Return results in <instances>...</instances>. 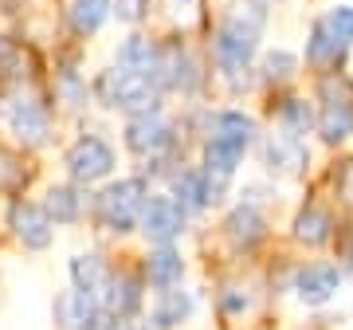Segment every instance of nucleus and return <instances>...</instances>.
<instances>
[{
	"label": "nucleus",
	"instance_id": "1",
	"mask_svg": "<svg viewBox=\"0 0 353 330\" xmlns=\"http://www.w3.org/2000/svg\"><path fill=\"white\" fill-rule=\"evenodd\" d=\"M252 142H255V122L243 110H220L212 118L208 142H204V177H208L212 201H220L224 185L236 177V165L243 162Z\"/></svg>",
	"mask_w": 353,
	"mask_h": 330
},
{
	"label": "nucleus",
	"instance_id": "2",
	"mask_svg": "<svg viewBox=\"0 0 353 330\" xmlns=\"http://www.w3.org/2000/svg\"><path fill=\"white\" fill-rule=\"evenodd\" d=\"M263 24H267V8L255 4V0H243L228 12V20L220 24V32L212 39V59L224 75L248 71L255 48H259V36H263Z\"/></svg>",
	"mask_w": 353,
	"mask_h": 330
},
{
	"label": "nucleus",
	"instance_id": "3",
	"mask_svg": "<svg viewBox=\"0 0 353 330\" xmlns=\"http://www.w3.org/2000/svg\"><path fill=\"white\" fill-rule=\"evenodd\" d=\"M0 118L24 150H39L51 142V110L43 95L28 83H12L0 90Z\"/></svg>",
	"mask_w": 353,
	"mask_h": 330
},
{
	"label": "nucleus",
	"instance_id": "4",
	"mask_svg": "<svg viewBox=\"0 0 353 330\" xmlns=\"http://www.w3.org/2000/svg\"><path fill=\"white\" fill-rule=\"evenodd\" d=\"M94 99L110 110H122V115H150L157 110V83L138 71H126V67H110L94 79Z\"/></svg>",
	"mask_w": 353,
	"mask_h": 330
},
{
	"label": "nucleus",
	"instance_id": "5",
	"mask_svg": "<svg viewBox=\"0 0 353 330\" xmlns=\"http://www.w3.org/2000/svg\"><path fill=\"white\" fill-rule=\"evenodd\" d=\"M150 197V185L145 177H122L106 185V189L94 197V216L106 232H134L138 229V216H141V204Z\"/></svg>",
	"mask_w": 353,
	"mask_h": 330
},
{
	"label": "nucleus",
	"instance_id": "6",
	"mask_svg": "<svg viewBox=\"0 0 353 330\" xmlns=\"http://www.w3.org/2000/svg\"><path fill=\"white\" fill-rule=\"evenodd\" d=\"M63 165H67V177L75 185H94V181H106L114 173V150L110 142H102L99 134H83L67 150Z\"/></svg>",
	"mask_w": 353,
	"mask_h": 330
},
{
	"label": "nucleus",
	"instance_id": "7",
	"mask_svg": "<svg viewBox=\"0 0 353 330\" xmlns=\"http://www.w3.org/2000/svg\"><path fill=\"white\" fill-rule=\"evenodd\" d=\"M138 229L145 232V240L153 244H169L185 232V208L169 197V193H150L145 204H141Z\"/></svg>",
	"mask_w": 353,
	"mask_h": 330
},
{
	"label": "nucleus",
	"instance_id": "8",
	"mask_svg": "<svg viewBox=\"0 0 353 330\" xmlns=\"http://www.w3.org/2000/svg\"><path fill=\"white\" fill-rule=\"evenodd\" d=\"M173 122L161 115V110H150V115H134L126 122V146L138 157H161L165 150H173Z\"/></svg>",
	"mask_w": 353,
	"mask_h": 330
},
{
	"label": "nucleus",
	"instance_id": "9",
	"mask_svg": "<svg viewBox=\"0 0 353 330\" xmlns=\"http://www.w3.org/2000/svg\"><path fill=\"white\" fill-rule=\"evenodd\" d=\"M8 229L28 252H43L51 248V236H55V224L51 216L43 213V204L36 201H12L8 204Z\"/></svg>",
	"mask_w": 353,
	"mask_h": 330
},
{
	"label": "nucleus",
	"instance_id": "10",
	"mask_svg": "<svg viewBox=\"0 0 353 330\" xmlns=\"http://www.w3.org/2000/svg\"><path fill=\"white\" fill-rule=\"evenodd\" d=\"M55 322L63 330H106V315L94 295L87 291H63L55 299Z\"/></svg>",
	"mask_w": 353,
	"mask_h": 330
},
{
	"label": "nucleus",
	"instance_id": "11",
	"mask_svg": "<svg viewBox=\"0 0 353 330\" xmlns=\"http://www.w3.org/2000/svg\"><path fill=\"white\" fill-rule=\"evenodd\" d=\"M99 307L106 315V327L122 322V318H134L141 307V280L138 275H126V271H114L106 291L99 295Z\"/></svg>",
	"mask_w": 353,
	"mask_h": 330
},
{
	"label": "nucleus",
	"instance_id": "12",
	"mask_svg": "<svg viewBox=\"0 0 353 330\" xmlns=\"http://www.w3.org/2000/svg\"><path fill=\"white\" fill-rule=\"evenodd\" d=\"M338 283H341V267H334V264H306L294 271V291H299V299L306 307L330 303L334 291H338Z\"/></svg>",
	"mask_w": 353,
	"mask_h": 330
},
{
	"label": "nucleus",
	"instance_id": "13",
	"mask_svg": "<svg viewBox=\"0 0 353 330\" xmlns=\"http://www.w3.org/2000/svg\"><path fill=\"white\" fill-rule=\"evenodd\" d=\"M263 165H267V173H303L310 165V153H306L303 138L275 134V138L263 142Z\"/></svg>",
	"mask_w": 353,
	"mask_h": 330
},
{
	"label": "nucleus",
	"instance_id": "14",
	"mask_svg": "<svg viewBox=\"0 0 353 330\" xmlns=\"http://www.w3.org/2000/svg\"><path fill=\"white\" fill-rule=\"evenodd\" d=\"M318 134L326 146H338L353 134V99L345 95H326L322 102V115H318Z\"/></svg>",
	"mask_w": 353,
	"mask_h": 330
},
{
	"label": "nucleus",
	"instance_id": "15",
	"mask_svg": "<svg viewBox=\"0 0 353 330\" xmlns=\"http://www.w3.org/2000/svg\"><path fill=\"white\" fill-rule=\"evenodd\" d=\"M118 67L138 71V75L161 83V51H157V43H150L145 36H130L126 43L118 48Z\"/></svg>",
	"mask_w": 353,
	"mask_h": 330
},
{
	"label": "nucleus",
	"instance_id": "16",
	"mask_svg": "<svg viewBox=\"0 0 353 330\" xmlns=\"http://www.w3.org/2000/svg\"><path fill=\"white\" fill-rule=\"evenodd\" d=\"M43 213L51 216V224H79L87 213V197L75 185H51L43 193Z\"/></svg>",
	"mask_w": 353,
	"mask_h": 330
},
{
	"label": "nucleus",
	"instance_id": "17",
	"mask_svg": "<svg viewBox=\"0 0 353 330\" xmlns=\"http://www.w3.org/2000/svg\"><path fill=\"white\" fill-rule=\"evenodd\" d=\"M114 267L102 260L99 252H87V255H75L71 260V283H75V291H87L99 299L102 291H106V283H110Z\"/></svg>",
	"mask_w": 353,
	"mask_h": 330
},
{
	"label": "nucleus",
	"instance_id": "18",
	"mask_svg": "<svg viewBox=\"0 0 353 330\" xmlns=\"http://www.w3.org/2000/svg\"><path fill=\"white\" fill-rule=\"evenodd\" d=\"M181 275H185V260H181V252H173L169 244H157V252L145 255V280H150L157 291L176 287Z\"/></svg>",
	"mask_w": 353,
	"mask_h": 330
},
{
	"label": "nucleus",
	"instance_id": "19",
	"mask_svg": "<svg viewBox=\"0 0 353 330\" xmlns=\"http://www.w3.org/2000/svg\"><path fill=\"white\" fill-rule=\"evenodd\" d=\"M173 201L181 204L185 213H201V208L212 204L204 169H181V173H173Z\"/></svg>",
	"mask_w": 353,
	"mask_h": 330
},
{
	"label": "nucleus",
	"instance_id": "20",
	"mask_svg": "<svg viewBox=\"0 0 353 330\" xmlns=\"http://www.w3.org/2000/svg\"><path fill=\"white\" fill-rule=\"evenodd\" d=\"M224 229H228V240L236 244V248H252V244H259L267 236V220L255 204H240L236 213L228 216Z\"/></svg>",
	"mask_w": 353,
	"mask_h": 330
},
{
	"label": "nucleus",
	"instance_id": "21",
	"mask_svg": "<svg viewBox=\"0 0 353 330\" xmlns=\"http://www.w3.org/2000/svg\"><path fill=\"white\" fill-rule=\"evenodd\" d=\"M330 236H334V220H330L326 208H303V213L294 216V240L306 244V248H322V244H330Z\"/></svg>",
	"mask_w": 353,
	"mask_h": 330
},
{
	"label": "nucleus",
	"instance_id": "22",
	"mask_svg": "<svg viewBox=\"0 0 353 330\" xmlns=\"http://www.w3.org/2000/svg\"><path fill=\"white\" fill-rule=\"evenodd\" d=\"M67 20H71V32L75 36H94L110 20V0H71Z\"/></svg>",
	"mask_w": 353,
	"mask_h": 330
},
{
	"label": "nucleus",
	"instance_id": "23",
	"mask_svg": "<svg viewBox=\"0 0 353 330\" xmlns=\"http://www.w3.org/2000/svg\"><path fill=\"white\" fill-rule=\"evenodd\" d=\"M189 315H192V299L185 291L169 287V291H161V299L153 307V330H173L176 322H185Z\"/></svg>",
	"mask_w": 353,
	"mask_h": 330
},
{
	"label": "nucleus",
	"instance_id": "24",
	"mask_svg": "<svg viewBox=\"0 0 353 330\" xmlns=\"http://www.w3.org/2000/svg\"><path fill=\"white\" fill-rule=\"evenodd\" d=\"M341 59H345V51L322 32V24H314V32L306 39V64L314 67V71H330V67H338Z\"/></svg>",
	"mask_w": 353,
	"mask_h": 330
},
{
	"label": "nucleus",
	"instance_id": "25",
	"mask_svg": "<svg viewBox=\"0 0 353 330\" xmlns=\"http://www.w3.org/2000/svg\"><path fill=\"white\" fill-rule=\"evenodd\" d=\"M55 95H59V102H67L71 110H83L87 99H90L87 79L79 75L75 67H59V71H55Z\"/></svg>",
	"mask_w": 353,
	"mask_h": 330
},
{
	"label": "nucleus",
	"instance_id": "26",
	"mask_svg": "<svg viewBox=\"0 0 353 330\" xmlns=\"http://www.w3.org/2000/svg\"><path fill=\"white\" fill-rule=\"evenodd\" d=\"M0 83L12 87V83H28V71H24V48L16 39L0 36Z\"/></svg>",
	"mask_w": 353,
	"mask_h": 330
},
{
	"label": "nucleus",
	"instance_id": "27",
	"mask_svg": "<svg viewBox=\"0 0 353 330\" xmlns=\"http://www.w3.org/2000/svg\"><path fill=\"white\" fill-rule=\"evenodd\" d=\"M279 122H283V130H287L290 138H303L306 130L314 126V110H310L306 99H287L279 106Z\"/></svg>",
	"mask_w": 353,
	"mask_h": 330
},
{
	"label": "nucleus",
	"instance_id": "28",
	"mask_svg": "<svg viewBox=\"0 0 353 330\" xmlns=\"http://www.w3.org/2000/svg\"><path fill=\"white\" fill-rule=\"evenodd\" d=\"M318 24H322V32H326V36L334 39L341 51H350V43H353V8H350V4L330 8V12L318 20Z\"/></svg>",
	"mask_w": 353,
	"mask_h": 330
},
{
	"label": "nucleus",
	"instance_id": "29",
	"mask_svg": "<svg viewBox=\"0 0 353 330\" xmlns=\"http://www.w3.org/2000/svg\"><path fill=\"white\" fill-rule=\"evenodd\" d=\"M294 67H299V59L290 51H271L263 59V83H287L294 75Z\"/></svg>",
	"mask_w": 353,
	"mask_h": 330
},
{
	"label": "nucleus",
	"instance_id": "30",
	"mask_svg": "<svg viewBox=\"0 0 353 330\" xmlns=\"http://www.w3.org/2000/svg\"><path fill=\"white\" fill-rule=\"evenodd\" d=\"M334 185H338V197L341 201L353 204V162L338 165V173H334Z\"/></svg>",
	"mask_w": 353,
	"mask_h": 330
},
{
	"label": "nucleus",
	"instance_id": "31",
	"mask_svg": "<svg viewBox=\"0 0 353 330\" xmlns=\"http://www.w3.org/2000/svg\"><path fill=\"white\" fill-rule=\"evenodd\" d=\"M118 20H126V24H138L141 20V0H114V8H110Z\"/></svg>",
	"mask_w": 353,
	"mask_h": 330
},
{
	"label": "nucleus",
	"instance_id": "32",
	"mask_svg": "<svg viewBox=\"0 0 353 330\" xmlns=\"http://www.w3.org/2000/svg\"><path fill=\"white\" fill-rule=\"evenodd\" d=\"M243 307H248V295H236V287H232V291L224 295V311L228 315H240Z\"/></svg>",
	"mask_w": 353,
	"mask_h": 330
},
{
	"label": "nucleus",
	"instance_id": "33",
	"mask_svg": "<svg viewBox=\"0 0 353 330\" xmlns=\"http://www.w3.org/2000/svg\"><path fill=\"white\" fill-rule=\"evenodd\" d=\"M106 330H153L150 322H141V318H122V322H114V327Z\"/></svg>",
	"mask_w": 353,
	"mask_h": 330
},
{
	"label": "nucleus",
	"instance_id": "34",
	"mask_svg": "<svg viewBox=\"0 0 353 330\" xmlns=\"http://www.w3.org/2000/svg\"><path fill=\"white\" fill-rule=\"evenodd\" d=\"M350 267H353V252H350Z\"/></svg>",
	"mask_w": 353,
	"mask_h": 330
}]
</instances>
